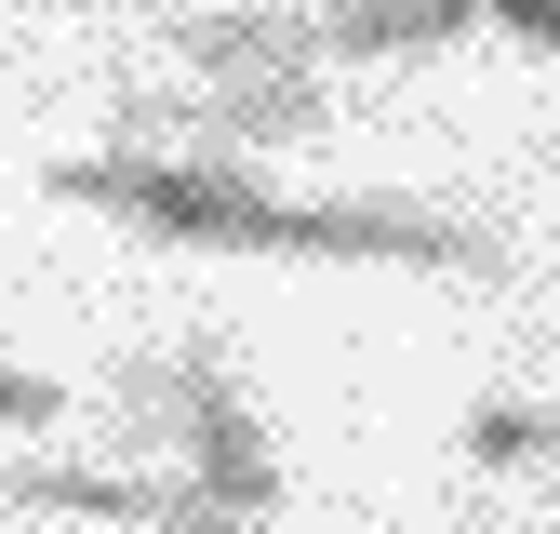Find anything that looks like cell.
<instances>
[{"mask_svg":"<svg viewBox=\"0 0 560 534\" xmlns=\"http://www.w3.org/2000/svg\"><path fill=\"white\" fill-rule=\"evenodd\" d=\"M54 200L174 241V254H320V267H441V281H508V241L454 200H280L254 161H187V148H81L40 174Z\"/></svg>","mask_w":560,"mask_h":534,"instance_id":"6da1fadb","label":"cell"},{"mask_svg":"<svg viewBox=\"0 0 560 534\" xmlns=\"http://www.w3.org/2000/svg\"><path fill=\"white\" fill-rule=\"evenodd\" d=\"M107 415L120 441H174V481L187 495H228V508H280V441L254 415V387L228 374V348H161V361H120L107 374Z\"/></svg>","mask_w":560,"mask_h":534,"instance_id":"7a4b0ae2","label":"cell"},{"mask_svg":"<svg viewBox=\"0 0 560 534\" xmlns=\"http://www.w3.org/2000/svg\"><path fill=\"white\" fill-rule=\"evenodd\" d=\"M307 134H334V94H320V67H307V81H214V94H120V134H107V148L267 161V148H307Z\"/></svg>","mask_w":560,"mask_h":534,"instance_id":"3957f363","label":"cell"},{"mask_svg":"<svg viewBox=\"0 0 560 534\" xmlns=\"http://www.w3.org/2000/svg\"><path fill=\"white\" fill-rule=\"evenodd\" d=\"M0 508H40V521H120V534H161L174 481H161V467H27V454H0Z\"/></svg>","mask_w":560,"mask_h":534,"instance_id":"277c9868","label":"cell"},{"mask_svg":"<svg viewBox=\"0 0 560 534\" xmlns=\"http://www.w3.org/2000/svg\"><path fill=\"white\" fill-rule=\"evenodd\" d=\"M174 54L200 81H307L320 67V14H174Z\"/></svg>","mask_w":560,"mask_h":534,"instance_id":"5b68a950","label":"cell"},{"mask_svg":"<svg viewBox=\"0 0 560 534\" xmlns=\"http://www.w3.org/2000/svg\"><path fill=\"white\" fill-rule=\"evenodd\" d=\"M467 27H494V0H320V54L387 67V54H441Z\"/></svg>","mask_w":560,"mask_h":534,"instance_id":"8992f818","label":"cell"},{"mask_svg":"<svg viewBox=\"0 0 560 534\" xmlns=\"http://www.w3.org/2000/svg\"><path fill=\"white\" fill-rule=\"evenodd\" d=\"M454 441H467V467H494V481H534V467H560V400H480Z\"/></svg>","mask_w":560,"mask_h":534,"instance_id":"52a82bcc","label":"cell"},{"mask_svg":"<svg viewBox=\"0 0 560 534\" xmlns=\"http://www.w3.org/2000/svg\"><path fill=\"white\" fill-rule=\"evenodd\" d=\"M54 415H67V387L27 374V361H0V428H54Z\"/></svg>","mask_w":560,"mask_h":534,"instance_id":"ba28073f","label":"cell"},{"mask_svg":"<svg viewBox=\"0 0 560 534\" xmlns=\"http://www.w3.org/2000/svg\"><path fill=\"white\" fill-rule=\"evenodd\" d=\"M161 534H267V521H254V508H228V495H187V481H174Z\"/></svg>","mask_w":560,"mask_h":534,"instance_id":"9c48e42d","label":"cell"},{"mask_svg":"<svg viewBox=\"0 0 560 534\" xmlns=\"http://www.w3.org/2000/svg\"><path fill=\"white\" fill-rule=\"evenodd\" d=\"M494 27L534 40V54H560V0H494Z\"/></svg>","mask_w":560,"mask_h":534,"instance_id":"30bf717a","label":"cell"}]
</instances>
